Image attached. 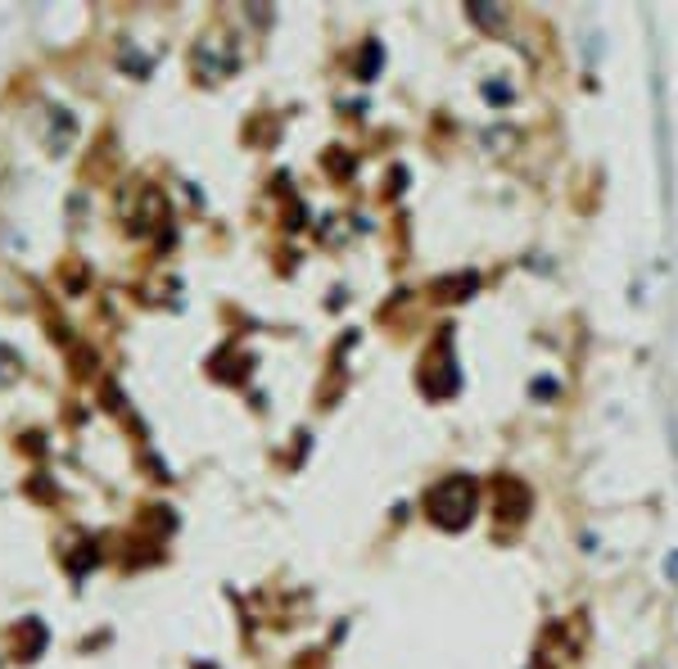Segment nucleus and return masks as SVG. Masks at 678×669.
Segmentation results:
<instances>
[{
	"label": "nucleus",
	"instance_id": "f257e3e1",
	"mask_svg": "<svg viewBox=\"0 0 678 669\" xmlns=\"http://www.w3.org/2000/svg\"><path fill=\"white\" fill-rule=\"evenodd\" d=\"M471 511H475V484L467 475H457V479H444L435 494H429V515H435L439 525H452L461 530L471 521Z\"/></svg>",
	"mask_w": 678,
	"mask_h": 669
},
{
	"label": "nucleus",
	"instance_id": "f03ea898",
	"mask_svg": "<svg viewBox=\"0 0 678 669\" xmlns=\"http://www.w3.org/2000/svg\"><path fill=\"white\" fill-rule=\"evenodd\" d=\"M665 570H669V574H674V580H678V552H674V557L665 561Z\"/></svg>",
	"mask_w": 678,
	"mask_h": 669
}]
</instances>
